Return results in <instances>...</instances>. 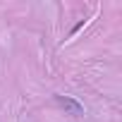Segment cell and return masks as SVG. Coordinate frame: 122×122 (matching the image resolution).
<instances>
[{
    "label": "cell",
    "instance_id": "cell-1",
    "mask_svg": "<svg viewBox=\"0 0 122 122\" xmlns=\"http://www.w3.org/2000/svg\"><path fill=\"white\" fill-rule=\"evenodd\" d=\"M55 101H57V105H62V108L70 110L72 115H84V105H81L79 101L70 98V96H55Z\"/></svg>",
    "mask_w": 122,
    "mask_h": 122
}]
</instances>
